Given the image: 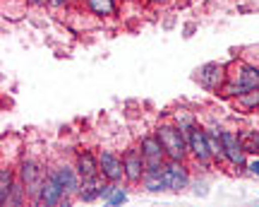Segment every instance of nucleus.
Instances as JSON below:
<instances>
[{"instance_id": "7", "label": "nucleus", "mask_w": 259, "mask_h": 207, "mask_svg": "<svg viewBox=\"0 0 259 207\" xmlns=\"http://www.w3.org/2000/svg\"><path fill=\"white\" fill-rule=\"evenodd\" d=\"M163 176H166V183H168V193H185L190 186H192V164L190 161H173L168 159L163 164Z\"/></svg>"}, {"instance_id": "22", "label": "nucleus", "mask_w": 259, "mask_h": 207, "mask_svg": "<svg viewBox=\"0 0 259 207\" xmlns=\"http://www.w3.org/2000/svg\"><path fill=\"white\" fill-rule=\"evenodd\" d=\"M245 174H247L250 179H259V154H250L247 166H245Z\"/></svg>"}, {"instance_id": "21", "label": "nucleus", "mask_w": 259, "mask_h": 207, "mask_svg": "<svg viewBox=\"0 0 259 207\" xmlns=\"http://www.w3.org/2000/svg\"><path fill=\"white\" fill-rule=\"evenodd\" d=\"M127 200H130V188H127V183H118V188L113 190V195L106 200V205H108V207H118V205H125Z\"/></svg>"}, {"instance_id": "12", "label": "nucleus", "mask_w": 259, "mask_h": 207, "mask_svg": "<svg viewBox=\"0 0 259 207\" xmlns=\"http://www.w3.org/2000/svg\"><path fill=\"white\" fill-rule=\"evenodd\" d=\"M99 166H101V176L111 183H125V171H122V152L108 150L103 147L99 150Z\"/></svg>"}, {"instance_id": "5", "label": "nucleus", "mask_w": 259, "mask_h": 207, "mask_svg": "<svg viewBox=\"0 0 259 207\" xmlns=\"http://www.w3.org/2000/svg\"><path fill=\"white\" fill-rule=\"evenodd\" d=\"M192 80L202 87L204 92H211V94H221L223 85L228 82V63H204L194 70Z\"/></svg>"}, {"instance_id": "23", "label": "nucleus", "mask_w": 259, "mask_h": 207, "mask_svg": "<svg viewBox=\"0 0 259 207\" xmlns=\"http://www.w3.org/2000/svg\"><path fill=\"white\" fill-rule=\"evenodd\" d=\"M77 0H48V8L51 10H67L70 5H74Z\"/></svg>"}, {"instance_id": "19", "label": "nucleus", "mask_w": 259, "mask_h": 207, "mask_svg": "<svg viewBox=\"0 0 259 207\" xmlns=\"http://www.w3.org/2000/svg\"><path fill=\"white\" fill-rule=\"evenodd\" d=\"M170 121L176 123L178 128H183L185 132H190L192 128H197V125H202L199 123V118L194 116V111H190V109H185V106H180V109H176V111L168 116Z\"/></svg>"}, {"instance_id": "16", "label": "nucleus", "mask_w": 259, "mask_h": 207, "mask_svg": "<svg viewBox=\"0 0 259 207\" xmlns=\"http://www.w3.org/2000/svg\"><path fill=\"white\" fill-rule=\"evenodd\" d=\"M206 130V142H209V152H211V159L216 166H228L226 164V150H223L221 142V128L219 125H204Z\"/></svg>"}, {"instance_id": "24", "label": "nucleus", "mask_w": 259, "mask_h": 207, "mask_svg": "<svg viewBox=\"0 0 259 207\" xmlns=\"http://www.w3.org/2000/svg\"><path fill=\"white\" fill-rule=\"evenodd\" d=\"M118 188V183H111V181H106L103 183V188H101V200H103V205H106V200L113 195V190Z\"/></svg>"}, {"instance_id": "4", "label": "nucleus", "mask_w": 259, "mask_h": 207, "mask_svg": "<svg viewBox=\"0 0 259 207\" xmlns=\"http://www.w3.org/2000/svg\"><path fill=\"white\" fill-rule=\"evenodd\" d=\"M187 150H190V164L197 171H209L216 164L211 159V152H209V142H206V130L204 125H197L187 132Z\"/></svg>"}, {"instance_id": "17", "label": "nucleus", "mask_w": 259, "mask_h": 207, "mask_svg": "<svg viewBox=\"0 0 259 207\" xmlns=\"http://www.w3.org/2000/svg\"><path fill=\"white\" fill-rule=\"evenodd\" d=\"M15 186H17V169H15V164H3V169H0V205L3 207L8 205Z\"/></svg>"}, {"instance_id": "15", "label": "nucleus", "mask_w": 259, "mask_h": 207, "mask_svg": "<svg viewBox=\"0 0 259 207\" xmlns=\"http://www.w3.org/2000/svg\"><path fill=\"white\" fill-rule=\"evenodd\" d=\"M106 179L103 176H92V179H82V186L77 190V202H84V205H92L96 200H101V188Z\"/></svg>"}, {"instance_id": "18", "label": "nucleus", "mask_w": 259, "mask_h": 207, "mask_svg": "<svg viewBox=\"0 0 259 207\" xmlns=\"http://www.w3.org/2000/svg\"><path fill=\"white\" fill-rule=\"evenodd\" d=\"M139 188L144 190V193H149V195H161V193H168V183H166V176H163V169L147 171Z\"/></svg>"}, {"instance_id": "25", "label": "nucleus", "mask_w": 259, "mask_h": 207, "mask_svg": "<svg viewBox=\"0 0 259 207\" xmlns=\"http://www.w3.org/2000/svg\"><path fill=\"white\" fill-rule=\"evenodd\" d=\"M24 5L36 8V10H44V8H48V0H24Z\"/></svg>"}, {"instance_id": "8", "label": "nucleus", "mask_w": 259, "mask_h": 207, "mask_svg": "<svg viewBox=\"0 0 259 207\" xmlns=\"http://www.w3.org/2000/svg\"><path fill=\"white\" fill-rule=\"evenodd\" d=\"M137 147H139V152H142L144 161H147V171L163 169V164L168 161V157H166V150H163V145H161L156 132L154 130L144 132V135L137 140Z\"/></svg>"}, {"instance_id": "11", "label": "nucleus", "mask_w": 259, "mask_h": 207, "mask_svg": "<svg viewBox=\"0 0 259 207\" xmlns=\"http://www.w3.org/2000/svg\"><path fill=\"white\" fill-rule=\"evenodd\" d=\"M48 174L53 176V179L60 183L67 193V198H77V190L82 186V176H79V171L74 169V164L70 161H58V164H48ZM77 202V200H74Z\"/></svg>"}, {"instance_id": "10", "label": "nucleus", "mask_w": 259, "mask_h": 207, "mask_svg": "<svg viewBox=\"0 0 259 207\" xmlns=\"http://www.w3.org/2000/svg\"><path fill=\"white\" fill-rule=\"evenodd\" d=\"M74 200L67 198V193H65V188L58 183L51 174L46 176V181H44V186H41V190H38L36 200L31 202V205H38V207H67L72 205Z\"/></svg>"}, {"instance_id": "6", "label": "nucleus", "mask_w": 259, "mask_h": 207, "mask_svg": "<svg viewBox=\"0 0 259 207\" xmlns=\"http://www.w3.org/2000/svg\"><path fill=\"white\" fill-rule=\"evenodd\" d=\"M221 142L223 150H226V164L228 169H233L235 174H245V166H247V159H250V152L245 150L238 130L233 128H221Z\"/></svg>"}, {"instance_id": "1", "label": "nucleus", "mask_w": 259, "mask_h": 207, "mask_svg": "<svg viewBox=\"0 0 259 207\" xmlns=\"http://www.w3.org/2000/svg\"><path fill=\"white\" fill-rule=\"evenodd\" d=\"M250 89H259V65L247 63V60H233L228 63V82L223 85L221 94L223 99L233 101L235 96L245 94Z\"/></svg>"}, {"instance_id": "9", "label": "nucleus", "mask_w": 259, "mask_h": 207, "mask_svg": "<svg viewBox=\"0 0 259 207\" xmlns=\"http://www.w3.org/2000/svg\"><path fill=\"white\" fill-rule=\"evenodd\" d=\"M122 171H125V183L127 186H132V188L142 186V179L147 174V161H144L137 145H130V147L122 150Z\"/></svg>"}, {"instance_id": "14", "label": "nucleus", "mask_w": 259, "mask_h": 207, "mask_svg": "<svg viewBox=\"0 0 259 207\" xmlns=\"http://www.w3.org/2000/svg\"><path fill=\"white\" fill-rule=\"evenodd\" d=\"M82 5L96 19H115L120 15V0H82Z\"/></svg>"}, {"instance_id": "13", "label": "nucleus", "mask_w": 259, "mask_h": 207, "mask_svg": "<svg viewBox=\"0 0 259 207\" xmlns=\"http://www.w3.org/2000/svg\"><path fill=\"white\" fill-rule=\"evenodd\" d=\"M72 164H74V169L79 171V176H82V179L101 176V166H99V152H94V150H87V147H82V150L74 152Z\"/></svg>"}, {"instance_id": "27", "label": "nucleus", "mask_w": 259, "mask_h": 207, "mask_svg": "<svg viewBox=\"0 0 259 207\" xmlns=\"http://www.w3.org/2000/svg\"><path fill=\"white\" fill-rule=\"evenodd\" d=\"M254 154H259V125L254 128Z\"/></svg>"}, {"instance_id": "28", "label": "nucleus", "mask_w": 259, "mask_h": 207, "mask_svg": "<svg viewBox=\"0 0 259 207\" xmlns=\"http://www.w3.org/2000/svg\"><path fill=\"white\" fill-rule=\"evenodd\" d=\"M122 3H142V0H122Z\"/></svg>"}, {"instance_id": "2", "label": "nucleus", "mask_w": 259, "mask_h": 207, "mask_svg": "<svg viewBox=\"0 0 259 207\" xmlns=\"http://www.w3.org/2000/svg\"><path fill=\"white\" fill-rule=\"evenodd\" d=\"M158 135V140L166 150V157L173 161H190V150H187V132L183 128H178L176 123L166 118L154 128Z\"/></svg>"}, {"instance_id": "3", "label": "nucleus", "mask_w": 259, "mask_h": 207, "mask_svg": "<svg viewBox=\"0 0 259 207\" xmlns=\"http://www.w3.org/2000/svg\"><path fill=\"white\" fill-rule=\"evenodd\" d=\"M15 169H17V179L22 181V186L27 188L29 200L34 202L38 195V190H41V186H44V181H46V176H48V164H44L41 159L31 157V154H22L19 161L15 164Z\"/></svg>"}, {"instance_id": "26", "label": "nucleus", "mask_w": 259, "mask_h": 207, "mask_svg": "<svg viewBox=\"0 0 259 207\" xmlns=\"http://www.w3.org/2000/svg\"><path fill=\"white\" fill-rule=\"evenodd\" d=\"M147 5H154V8H163V5H168V3H173V0H144Z\"/></svg>"}, {"instance_id": "20", "label": "nucleus", "mask_w": 259, "mask_h": 207, "mask_svg": "<svg viewBox=\"0 0 259 207\" xmlns=\"http://www.w3.org/2000/svg\"><path fill=\"white\" fill-rule=\"evenodd\" d=\"M233 106L240 113H259V89H250L245 94L235 96L233 99Z\"/></svg>"}]
</instances>
